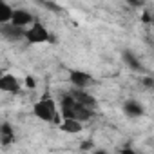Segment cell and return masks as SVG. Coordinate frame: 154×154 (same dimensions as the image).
Returning <instances> with one entry per match:
<instances>
[{
    "instance_id": "11",
    "label": "cell",
    "mask_w": 154,
    "mask_h": 154,
    "mask_svg": "<svg viewBox=\"0 0 154 154\" xmlns=\"http://www.w3.org/2000/svg\"><path fill=\"white\" fill-rule=\"evenodd\" d=\"M0 140H2L4 145L13 143L15 134H13V127H11L9 123H2V125H0Z\"/></svg>"
},
{
    "instance_id": "8",
    "label": "cell",
    "mask_w": 154,
    "mask_h": 154,
    "mask_svg": "<svg viewBox=\"0 0 154 154\" xmlns=\"http://www.w3.org/2000/svg\"><path fill=\"white\" fill-rule=\"evenodd\" d=\"M71 94L74 96V100H78L82 105H85V107H89V109H94V107H96V100H94L91 94H87L84 89H78V87H76V91H72Z\"/></svg>"
},
{
    "instance_id": "15",
    "label": "cell",
    "mask_w": 154,
    "mask_h": 154,
    "mask_svg": "<svg viewBox=\"0 0 154 154\" xmlns=\"http://www.w3.org/2000/svg\"><path fill=\"white\" fill-rule=\"evenodd\" d=\"M26 85H27V87H29V89H33V87H35V85H36V84H35V80H33V78H31V76H27V78H26Z\"/></svg>"
},
{
    "instance_id": "4",
    "label": "cell",
    "mask_w": 154,
    "mask_h": 154,
    "mask_svg": "<svg viewBox=\"0 0 154 154\" xmlns=\"http://www.w3.org/2000/svg\"><path fill=\"white\" fill-rule=\"evenodd\" d=\"M0 35H2L6 40L17 42V40H22L26 36V27L15 26L11 22H4V24H0Z\"/></svg>"
},
{
    "instance_id": "13",
    "label": "cell",
    "mask_w": 154,
    "mask_h": 154,
    "mask_svg": "<svg viewBox=\"0 0 154 154\" xmlns=\"http://www.w3.org/2000/svg\"><path fill=\"white\" fill-rule=\"evenodd\" d=\"M11 13H13V8L6 2V0H0V24L9 22Z\"/></svg>"
},
{
    "instance_id": "17",
    "label": "cell",
    "mask_w": 154,
    "mask_h": 154,
    "mask_svg": "<svg viewBox=\"0 0 154 154\" xmlns=\"http://www.w3.org/2000/svg\"><path fill=\"white\" fill-rule=\"evenodd\" d=\"M91 147H93V143H91V141H85V143H82V149H84V150H87V149H91Z\"/></svg>"
},
{
    "instance_id": "18",
    "label": "cell",
    "mask_w": 154,
    "mask_h": 154,
    "mask_svg": "<svg viewBox=\"0 0 154 154\" xmlns=\"http://www.w3.org/2000/svg\"><path fill=\"white\" fill-rule=\"evenodd\" d=\"M149 20H150V15H149V13H145V15H143V22H149Z\"/></svg>"
},
{
    "instance_id": "6",
    "label": "cell",
    "mask_w": 154,
    "mask_h": 154,
    "mask_svg": "<svg viewBox=\"0 0 154 154\" xmlns=\"http://www.w3.org/2000/svg\"><path fill=\"white\" fill-rule=\"evenodd\" d=\"M0 91L4 93H18L20 91V82L13 74H2L0 76Z\"/></svg>"
},
{
    "instance_id": "5",
    "label": "cell",
    "mask_w": 154,
    "mask_h": 154,
    "mask_svg": "<svg viewBox=\"0 0 154 154\" xmlns=\"http://www.w3.org/2000/svg\"><path fill=\"white\" fill-rule=\"evenodd\" d=\"M69 80L74 87H78V89H85L87 85H91L93 82V76L85 71H71L69 72Z\"/></svg>"
},
{
    "instance_id": "1",
    "label": "cell",
    "mask_w": 154,
    "mask_h": 154,
    "mask_svg": "<svg viewBox=\"0 0 154 154\" xmlns=\"http://www.w3.org/2000/svg\"><path fill=\"white\" fill-rule=\"evenodd\" d=\"M60 109H62L63 118H74L78 122H87L94 116V109H89V107L82 105L78 100H74L72 94H63L62 96Z\"/></svg>"
},
{
    "instance_id": "16",
    "label": "cell",
    "mask_w": 154,
    "mask_h": 154,
    "mask_svg": "<svg viewBox=\"0 0 154 154\" xmlns=\"http://www.w3.org/2000/svg\"><path fill=\"white\" fill-rule=\"evenodd\" d=\"M143 84H145L147 87H152V85H154V82H152V78H150V76H147V78L143 80Z\"/></svg>"
},
{
    "instance_id": "12",
    "label": "cell",
    "mask_w": 154,
    "mask_h": 154,
    "mask_svg": "<svg viewBox=\"0 0 154 154\" xmlns=\"http://www.w3.org/2000/svg\"><path fill=\"white\" fill-rule=\"evenodd\" d=\"M122 58H123V62L127 63V67H131L132 71H141V62L134 56V53H131V51H123Z\"/></svg>"
},
{
    "instance_id": "10",
    "label": "cell",
    "mask_w": 154,
    "mask_h": 154,
    "mask_svg": "<svg viewBox=\"0 0 154 154\" xmlns=\"http://www.w3.org/2000/svg\"><path fill=\"white\" fill-rule=\"evenodd\" d=\"M123 111H125V114H127V116L136 118V116H141V114H143V105H141V103H138V102H134V100H129V102H125Z\"/></svg>"
},
{
    "instance_id": "19",
    "label": "cell",
    "mask_w": 154,
    "mask_h": 154,
    "mask_svg": "<svg viewBox=\"0 0 154 154\" xmlns=\"http://www.w3.org/2000/svg\"><path fill=\"white\" fill-rule=\"evenodd\" d=\"M38 2H45V0H38Z\"/></svg>"
},
{
    "instance_id": "14",
    "label": "cell",
    "mask_w": 154,
    "mask_h": 154,
    "mask_svg": "<svg viewBox=\"0 0 154 154\" xmlns=\"http://www.w3.org/2000/svg\"><path fill=\"white\" fill-rule=\"evenodd\" d=\"M127 4H129L131 8H140V6L143 4V0H127Z\"/></svg>"
},
{
    "instance_id": "2",
    "label": "cell",
    "mask_w": 154,
    "mask_h": 154,
    "mask_svg": "<svg viewBox=\"0 0 154 154\" xmlns=\"http://www.w3.org/2000/svg\"><path fill=\"white\" fill-rule=\"evenodd\" d=\"M33 112H35L40 120H44V122L60 123L58 111H56V103H54V100H51V98H44V100H40L38 103H35Z\"/></svg>"
},
{
    "instance_id": "3",
    "label": "cell",
    "mask_w": 154,
    "mask_h": 154,
    "mask_svg": "<svg viewBox=\"0 0 154 154\" xmlns=\"http://www.w3.org/2000/svg\"><path fill=\"white\" fill-rule=\"evenodd\" d=\"M27 42L31 44H44V42H54V36L49 35V31L45 29L44 24L40 22H33V26L29 29H26V36Z\"/></svg>"
},
{
    "instance_id": "7",
    "label": "cell",
    "mask_w": 154,
    "mask_h": 154,
    "mask_svg": "<svg viewBox=\"0 0 154 154\" xmlns=\"http://www.w3.org/2000/svg\"><path fill=\"white\" fill-rule=\"evenodd\" d=\"M9 22H11V24H15V26L26 27V26L33 24V15H31V13H27V11H24V9H13Z\"/></svg>"
},
{
    "instance_id": "9",
    "label": "cell",
    "mask_w": 154,
    "mask_h": 154,
    "mask_svg": "<svg viewBox=\"0 0 154 154\" xmlns=\"http://www.w3.org/2000/svg\"><path fill=\"white\" fill-rule=\"evenodd\" d=\"M58 125L63 132H69V134H76V132L82 131V122L74 120V118H63V122L58 123Z\"/></svg>"
}]
</instances>
